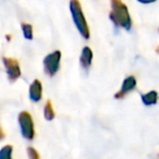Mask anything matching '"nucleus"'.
I'll use <instances>...</instances> for the list:
<instances>
[{
  "label": "nucleus",
  "instance_id": "obj_1",
  "mask_svg": "<svg viewBox=\"0 0 159 159\" xmlns=\"http://www.w3.org/2000/svg\"><path fill=\"white\" fill-rule=\"evenodd\" d=\"M109 18L116 26L124 30H130L132 26L129 10L122 2V0H111V11L109 13Z\"/></svg>",
  "mask_w": 159,
  "mask_h": 159
},
{
  "label": "nucleus",
  "instance_id": "obj_2",
  "mask_svg": "<svg viewBox=\"0 0 159 159\" xmlns=\"http://www.w3.org/2000/svg\"><path fill=\"white\" fill-rule=\"evenodd\" d=\"M69 8H70V12L71 16H72L73 22L75 24V27L80 32L81 36L85 39H89L91 32H89V27L87 25V21L84 16V13H83L82 6H81L80 0H70Z\"/></svg>",
  "mask_w": 159,
  "mask_h": 159
},
{
  "label": "nucleus",
  "instance_id": "obj_3",
  "mask_svg": "<svg viewBox=\"0 0 159 159\" xmlns=\"http://www.w3.org/2000/svg\"><path fill=\"white\" fill-rule=\"evenodd\" d=\"M61 51L55 50L52 52L48 53L43 60V66H44V72L49 77H53L60 70V64H61Z\"/></svg>",
  "mask_w": 159,
  "mask_h": 159
},
{
  "label": "nucleus",
  "instance_id": "obj_4",
  "mask_svg": "<svg viewBox=\"0 0 159 159\" xmlns=\"http://www.w3.org/2000/svg\"><path fill=\"white\" fill-rule=\"evenodd\" d=\"M18 120L22 136L27 141H32L35 136V129H34V122L32 116L27 111H22L19 115Z\"/></svg>",
  "mask_w": 159,
  "mask_h": 159
},
{
  "label": "nucleus",
  "instance_id": "obj_5",
  "mask_svg": "<svg viewBox=\"0 0 159 159\" xmlns=\"http://www.w3.org/2000/svg\"><path fill=\"white\" fill-rule=\"evenodd\" d=\"M3 66L6 68V72H7V76L10 83L16 82L21 76V68L20 63L16 59L10 57H2Z\"/></svg>",
  "mask_w": 159,
  "mask_h": 159
},
{
  "label": "nucleus",
  "instance_id": "obj_6",
  "mask_svg": "<svg viewBox=\"0 0 159 159\" xmlns=\"http://www.w3.org/2000/svg\"><path fill=\"white\" fill-rule=\"evenodd\" d=\"M136 86V80H135L134 76H128L125 77V80L123 81L121 85V89L118 93H116L115 95V98L116 99H122L123 97H125L130 92H132L133 89H135Z\"/></svg>",
  "mask_w": 159,
  "mask_h": 159
},
{
  "label": "nucleus",
  "instance_id": "obj_7",
  "mask_svg": "<svg viewBox=\"0 0 159 159\" xmlns=\"http://www.w3.org/2000/svg\"><path fill=\"white\" fill-rule=\"evenodd\" d=\"M30 99L33 102H39L43 98V85L39 80H34L30 86Z\"/></svg>",
  "mask_w": 159,
  "mask_h": 159
},
{
  "label": "nucleus",
  "instance_id": "obj_8",
  "mask_svg": "<svg viewBox=\"0 0 159 159\" xmlns=\"http://www.w3.org/2000/svg\"><path fill=\"white\" fill-rule=\"evenodd\" d=\"M92 63H93V50L91 47L85 46L82 49L81 52V57H80V64L84 70H89L91 68Z\"/></svg>",
  "mask_w": 159,
  "mask_h": 159
},
{
  "label": "nucleus",
  "instance_id": "obj_9",
  "mask_svg": "<svg viewBox=\"0 0 159 159\" xmlns=\"http://www.w3.org/2000/svg\"><path fill=\"white\" fill-rule=\"evenodd\" d=\"M44 116H45V119L48 120V121H51V120L55 119V110H53V107H52V102L50 100L46 102L44 107Z\"/></svg>",
  "mask_w": 159,
  "mask_h": 159
},
{
  "label": "nucleus",
  "instance_id": "obj_10",
  "mask_svg": "<svg viewBox=\"0 0 159 159\" xmlns=\"http://www.w3.org/2000/svg\"><path fill=\"white\" fill-rule=\"evenodd\" d=\"M21 29H22V33H23V36H24L25 39H27V40L33 39V37H34L33 26H32L30 23L23 22L22 24H21Z\"/></svg>",
  "mask_w": 159,
  "mask_h": 159
},
{
  "label": "nucleus",
  "instance_id": "obj_11",
  "mask_svg": "<svg viewBox=\"0 0 159 159\" xmlns=\"http://www.w3.org/2000/svg\"><path fill=\"white\" fill-rule=\"evenodd\" d=\"M142 100L145 105H154L157 102V93L149 92L145 95H142Z\"/></svg>",
  "mask_w": 159,
  "mask_h": 159
},
{
  "label": "nucleus",
  "instance_id": "obj_12",
  "mask_svg": "<svg viewBox=\"0 0 159 159\" xmlns=\"http://www.w3.org/2000/svg\"><path fill=\"white\" fill-rule=\"evenodd\" d=\"M0 159H12V146L6 145L0 149Z\"/></svg>",
  "mask_w": 159,
  "mask_h": 159
},
{
  "label": "nucleus",
  "instance_id": "obj_13",
  "mask_svg": "<svg viewBox=\"0 0 159 159\" xmlns=\"http://www.w3.org/2000/svg\"><path fill=\"white\" fill-rule=\"evenodd\" d=\"M27 155H29L30 159H39V155L36 152L35 148H33V147L27 148Z\"/></svg>",
  "mask_w": 159,
  "mask_h": 159
},
{
  "label": "nucleus",
  "instance_id": "obj_14",
  "mask_svg": "<svg viewBox=\"0 0 159 159\" xmlns=\"http://www.w3.org/2000/svg\"><path fill=\"white\" fill-rule=\"evenodd\" d=\"M137 1H139V2H142V3H150V2H152V1H155V0H137Z\"/></svg>",
  "mask_w": 159,
  "mask_h": 159
},
{
  "label": "nucleus",
  "instance_id": "obj_15",
  "mask_svg": "<svg viewBox=\"0 0 159 159\" xmlns=\"http://www.w3.org/2000/svg\"><path fill=\"white\" fill-rule=\"evenodd\" d=\"M3 137H5V133H3L2 129L0 128V141H1V139H3Z\"/></svg>",
  "mask_w": 159,
  "mask_h": 159
},
{
  "label": "nucleus",
  "instance_id": "obj_16",
  "mask_svg": "<svg viewBox=\"0 0 159 159\" xmlns=\"http://www.w3.org/2000/svg\"><path fill=\"white\" fill-rule=\"evenodd\" d=\"M158 52H159V48H158Z\"/></svg>",
  "mask_w": 159,
  "mask_h": 159
}]
</instances>
